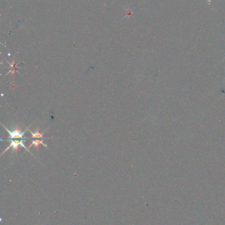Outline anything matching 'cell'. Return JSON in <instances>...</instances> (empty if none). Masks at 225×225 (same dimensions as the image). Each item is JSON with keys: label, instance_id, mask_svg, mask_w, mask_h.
<instances>
[{"label": "cell", "instance_id": "4", "mask_svg": "<svg viewBox=\"0 0 225 225\" xmlns=\"http://www.w3.org/2000/svg\"><path fill=\"white\" fill-rule=\"evenodd\" d=\"M44 140V139H37V140H33L32 144H31L30 145V146H29V148H30L31 146H36L37 147V149H39V145L40 144H42V145H43L44 146L47 147V145H46V144L43 143V140Z\"/></svg>", "mask_w": 225, "mask_h": 225}, {"label": "cell", "instance_id": "2", "mask_svg": "<svg viewBox=\"0 0 225 225\" xmlns=\"http://www.w3.org/2000/svg\"><path fill=\"white\" fill-rule=\"evenodd\" d=\"M2 126L4 127V129L8 131L9 133V136L8 140H13V139H14V138H17V139H23V137L24 136V134H25V133L26 132V131L28 130V129H27L25 131H23V132H21V131H20L19 129V126L17 125L15 127V129L14 130L10 131L8 129H7L4 125H3L2 124Z\"/></svg>", "mask_w": 225, "mask_h": 225}, {"label": "cell", "instance_id": "5", "mask_svg": "<svg viewBox=\"0 0 225 225\" xmlns=\"http://www.w3.org/2000/svg\"><path fill=\"white\" fill-rule=\"evenodd\" d=\"M30 134H32L33 138H37V139H44L43 138V134L39 132V129L37 128V129L36 130V132H33L32 131L30 130Z\"/></svg>", "mask_w": 225, "mask_h": 225}, {"label": "cell", "instance_id": "3", "mask_svg": "<svg viewBox=\"0 0 225 225\" xmlns=\"http://www.w3.org/2000/svg\"><path fill=\"white\" fill-rule=\"evenodd\" d=\"M8 63L9 64V67H5V68H8L9 71L8 72V73L6 75H8V74H9V73H11V74L13 75V77H14V76H15V72L16 71H17V72H18V71H17V68H18V67L17 66V65L15 64V62L14 60H13V61H12V63H9V62H8Z\"/></svg>", "mask_w": 225, "mask_h": 225}, {"label": "cell", "instance_id": "1", "mask_svg": "<svg viewBox=\"0 0 225 225\" xmlns=\"http://www.w3.org/2000/svg\"><path fill=\"white\" fill-rule=\"evenodd\" d=\"M25 139H26V138H23V139L19 140H10V141H11V142H10L9 146L8 147L6 148V150H5L4 151H3V152L2 153V155H3V154H4L5 153V151H8V150H9V149H10L11 147L13 148V151H16V153H17V154H18L19 146H22V147H23L25 149V150H26L27 151H28L30 152V151H29V147H27L25 146V144H23V141L25 140Z\"/></svg>", "mask_w": 225, "mask_h": 225}]
</instances>
